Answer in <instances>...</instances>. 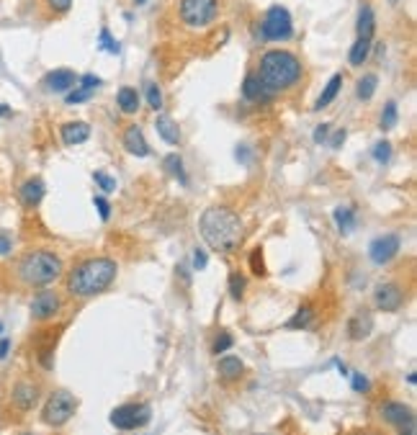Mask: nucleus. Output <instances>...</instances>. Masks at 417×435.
<instances>
[{"label": "nucleus", "mask_w": 417, "mask_h": 435, "mask_svg": "<svg viewBox=\"0 0 417 435\" xmlns=\"http://www.w3.org/2000/svg\"><path fill=\"white\" fill-rule=\"evenodd\" d=\"M250 268H253L255 276H266V263H263V250L260 247H255L250 253Z\"/></svg>", "instance_id": "4c0bfd02"}, {"label": "nucleus", "mask_w": 417, "mask_h": 435, "mask_svg": "<svg viewBox=\"0 0 417 435\" xmlns=\"http://www.w3.org/2000/svg\"><path fill=\"white\" fill-rule=\"evenodd\" d=\"M131 3H134V5H144V3H147V0H131Z\"/></svg>", "instance_id": "8fccbe9b"}, {"label": "nucleus", "mask_w": 417, "mask_h": 435, "mask_svg": "<svg viewBox=\"0 0 417 435\" xmlns=\"http://www.w3.org/2000/svg\"><path fill=\"white\" fill-rule=\"evenodd\" d=\"M396 119H399V106H396V101H386V106L381 108V121H379L381 132H392V129L396 127Z\"/></svg>", "instance_id": "c85d7f7f"}, {"label": "nucleus", "mask_w": 417, "mask_h": 435, "mask_svg": "<svg viewBox=\"0 0 417 435\" xmlns=\"http://www.w3.org/2000/svg\"><path fill=\"white\" fill-rule=\"evenodd\" d=\"M242 294H245V276L242 273H232L229 276V297L235 299V301H240Z\"/></svg>", "instance_id": "72a5a7b5"}, {"label": "nucleus", "mask_w": 417, "mask_h": 435, "mask_svg": "<svg viewBox=\"0 0 417 435\" xmlns=\"http://www.w3.org/2000/svg\"><path fill=\"white\" fill-rule=\"evenodd\" d=\"M206 263H209V255H206V250H203V247H196V250H193V268H196V271H203V268H206Z\"/></svg>", "instance_id": "a19ab883"}, {"label": "nucleus", "mask_w": 417, "mask_h": 435, "mask_svg": "<svg viewBox=\"0 0 417 435\" xmlns=\"http://www.w3.org/2000/svg\"><path fill=\"white\" fill-rule=\"evenodd\" d=\"M371 332H374V319L368 317V314H358V317H353L348 322V335H351V340H364L368 338Z\"/></svg>", "instance_id": "5701e85b"}, {"label": "nucleus", "mask_w": 417, "mask_h": 435, "mask_svg": "<svg viewBox=\"0 0 417 435\" xmlns=\"http://www.w3.org/2000/svg\"><path fill=\"white\" fill-rule=\"evenodd\" d=\"M199 229H201L203 243L219 255L237 250L245 234L240 214L229 206H209L199 219Z\"/></svg>", "instance_id": "f257e3e1"}, {"label": "nucleus", "mask_w": 417, "mask_h": 435, "mask_svg": "<svg viewBox=\"0 0 417 435\" xmlns=\"http://www.w3.org/2000/svg\"><path fill=\"white\" fill-rule=\"evenodd\" d=\"M232 343H235V338H232V332H227V330H219L214 335V345H212V351L219 356V353H225L232 348Z\"/></svg>", "instance_id": "2f4dec72"}, {"label": "nucleus", "mask_w": 417, "mask_h": 435, "mask_svg": "<svg viewBox=\"0 0 417 435\" xmlns=\"http://www.w3.org/2000/svg\"><path fill=\"white\" fill-rule=\"evenodd\" d=\"M16 276L29 288H49L62 276V258L52 250H29L21 255Z\"/></svg>", "instance_id": "20e7f679"}, {"label": "nucleus", "mask_w": 417, "mask_h": 435, "mask_svg": "<svg viewBox=\"0 0 417 435\" xmlns=\"http://www.w3.org/2000/svg\"><path fill=\"white\" fill-rule=\"evenodd\" d=\"M327 134H330V124H320V127L314 129V142H327Z\"/></svg>", "instance_id": "c03bdc74"}, {"label": "nucleus", "mask_w": 417, "mask_h": 435, "mask_svg": "<svg viewBox=\"0 0 417 435\" xmlns=\"http://www.w3.org/2000/svg\"><path fill=\"white\" fill-rule=\"evenodd\" d=\"M162 168H165V173H168L170 178L181 181L183 186L188 183V173H186V168H183V158H181V155H165V160H162Z\"/></svg>", "instance_id": "393cba45"}, {"label": "nucleus", "mask_w": 417, "mask_h": 435, "mask_svg": "<svg viewBox=\"0 0 417 435\" xmlns=\"http://www.w3.org/2000/svg\"><path fill=\"white\" fill-rule=\"evenodd\" d=\"M11 250H13L11 237H3V234H0V255H8Z\"/></svg>", "instance_id": "a18cd8bd"}, {"label": "nucleus", "mask_w": 417, "mask_h": 435, "mask_svg": "<svg viewBox=\"0 0 417 435\" xmlns=\"http://www.w3.org/2000/svg\"><path fill=\"white\" fill-rule=\"evenodd\" d=\"M181 21L191 29H203L216 21L219 16V0H181Z\"/></svg>", "instance_id": "423d86ee"}, {"label": "nucleus", "mask_w": 417, "mask_h": 435, "mask_svg": "<svg viewBox=\"0 0 417 435\" xmlns=\"http://www.w3.org/2000/svg\"><path fill=\"white\" fill-rule=\"evenodd\" d=\"M155 129H157V134H160L168 145H178L181 142V127H178V121L168 114H160V116L155 119Z\"/></svg>", "instance_id": "6ab92c4d"}, {"label": "nucleus", "mask_w": 417, "mask_h": 435, "mask_svg": "<svg viewBox=\"0 0 417 435\" xmlns=\"http://www.w3.org/2000/svg\"><path fill=\"white\" fill-rule=\"evenodd\" d=\"M44 193H47V186H44L42 178H29V181L21 186V191H18V199H21L23 206L34 209V206H39V203H42Z\"/></svg>", "instance_id": "dca6fc26"}, {"label": "nucleus", "mask_w": 417, "mask_h": 435, "mask_svg": "<svg viewBox=\"0 0 417 435\" xmlns=\"http://www.w3.org/2000/svg\"><path fill=\"white\" fill-rule=\"evenodd\" d=\"M332 216H335V224H338V229H340L342 234L353 232V227H355V212L351 209V206H338Z\"/></svg>", "instance_id": "bb28decb"}, {"label": "nucleus", "mask_w": 417, "mask_h": 435, "mask_svg": "<svg viewBox=\"0 0 417 435\" xmlns=\"http://www.w3.org/2000/svg\"><path fill=\"white\" fill-rule=\"evenodd\" d=\"M118 276V266L116 260L111 258H88L83 263H77L70 276H67V291L73 297H96V294H103Z\"/></svg>", "instance_id": "f03ea898"}, {"label": "nucleus", "mask_w": 417, "mask_h": 435, "mask_svg": "<svg viewBox=\"0 0 417 435\" xmlns=\"http://www.w3.org/2000/svg\"><path fill=\"white\" fill-rule=\"evenodd\" d=\"M340 88H342V75L338 73V75H332L330 77V83L325 85V90H322V96L314 101V108L317 111H322V108H327L338 98V93H340Z\"/></svg>", "instance_id": "4be33fe9"}, {"label": "nucleus", "mask_w": 417, "mask_h": 435, "mask_svg": "<svg viewBox=\"0 0 417 435\" xmlns=\"http://www.w3.org/2000/svg\"><path fill=\"white\" fill-rule=\"evenodd\" d=\"M18 435H36V433H18Z\"/></svg>", "instance_id": "3c124183"}, {"label": "nucleus", "mask_w": 417, "mask_h": 435, "mask_svg": "<svg viewBox=\"0 0 417 435\" xmlns=\"http://www.w3.org/2000/svg\"><path fill=\"white\" fill-rule=\"evenodd\" d=\"M355 29H358V39H374L376 13L371 5H364V8L358 11V23H355Z\"/></svg>", "instance_id": "aec40b11"}, {"label": "nucleus", "mask_w": 417, "mask_h": 435, "mask_svg": "<svg viewBox=\"0 0 417 435\" xmlns=\"http://www.w3.org/2000/svg\"><path fill=\"white\" fill-rule=\"evenodd\" d=\"M368 54H371V39H355V44L351 47V54H348V62L353 67H361L368 60Z\"/></svg>", "instance_id": "a878e982"}, {"label": "nucleus", "mask_w": 417, "mask_h": 435, "mask_svg": "<svg viewBox=\"0 0 417 435\" xmlns=\"http://www.w3.org/2000/svg\"><path fill=\"white\" fill-rule=\"evenodd\" d=\"M90 96H93V90H88V88H70L67 96H64V103L67 106H77V103L90 101Z\"/></svg>", "instance_id": "7c9ffc66"}, {"label": "nucleus", "mask_w": 417, "mask_h": 435, "mask_svg": "<svg viewBox=\"0 0 417 435\" xmlns=\"http://www.w3.org/2000/svg\"><path fill=\"white\" fill-rule=\"evenodd\" d=\"M342 142H345V129H340V132H335V139H332L330 145H332V147H340Z\"/></svg>", "instance_id": "09e8293b"}, {"label": "nucleus", "mask_w": 417, "mask_h": 435, "mask_svg": "<svg viewBox=\"0 0 417 435\" xmlns=\"http://www.w3.org/2000/svg\"><path fill=\"white\" fill-rule=\"evenodd\" d=\"M399 247H402L399 234H381V237H376L374 243H371L368 255H371V260H374L376 266H384V263H389L399 253Z\"/></svg>", "instance_id": "9b49d317"}, {"label": "nucleus", "mask_w": 417, "mask_h": 435, "mask_svg": "<svg viewBox=\"0 0 417 435\" xmlns=\"http://www.w3.org/2000/svg\"><path fill=\"white\" fill-rule=\"evenodd\" d=\"M150 417H152V410H150V404H144V402L121 404V407H116L114 412L108 414V420H111V425H114L116 430H137V427H144V425L150 423Z\"/></svg>", "instance_id": "6e6552de"}, {"label": "nucleus", "mask_w": 417, "mask_h": 435, "mask_svg": "<svg viewBox=\"0 0 417 435\" xmlns=\"http://www.w3.org/2000/svg\"><path fill=\"white\" fill-rule=\"evenodd\" d=\"M242 96H245L247 101H253V103H266L273 93L257 80V75H247L245 83H242Z\"/></svg>", "instance_id": "a211bd4d"}, {"label": "nucleus", "mask_w": 417, "mask_h": 435, "mask_svg": "<svg viewBox=\"0 0 417 435\" xmlns=\"http://www.w3.org/2000/svg\"><path fill=\"white\" fill-rule=\"evenodd\" d=\"M379 414H381L384 423L394 425V427H402V425L415 420V410L405 402H384L381 410H379Z\"/></svg>", "instance_id": "ddd939ff"}, {"label": "nucleus", "mask_w": 417, "mask_h": 435, "mask_svg": "<svg viewBox=\"0 0 417 435\" xmlns=\"http://www.w3.org/2000/svg\"><path fill=\"white\" fill-rule=\"evenodd\" d=\"M39 397H42L39 384L31 382V379H21V382H16V386H13L11 402H13V407H16V410L29 412L34 404H39Z\"/></svg>", "instance_id": "9d476101"}, {"label": "nucleus", "mask_w": 417, "mask_h": 435, "mask_svg": "<svg viewBox=\"0 0 417 435\" xmlns=\"http://www.w3.org/2000/svg\"><path fill=\"white\" fill-rule=\"evenodd\" d=\"M77 410V397L67 389H54L42 407V423L49 427H62Z\"/></svg>", "instance_id": "39448f33"}, {"label": "nucleus", "mask_w": 417, "mask_h": 435, "mask_svg": "<svg viewBox=\"0 0 417 435\" xmlns=\"http://www.w3.org/2000/svg\"><path fill=\"white\" fill-rule=\"evenodd\" d=\"M374 301L376 309H381V312H396L405 304V291L396 284H379L374 291Z\"/></svg>", "instance_id": "f8f14e48"}, {"label": "nucleus", "mask_w": 417, "mask_h": 435, "mask_svg": "<svg viewBox=\"0 0 417 435\" xmlns=\"http://www.w3.org/2000/svg\"><path fill=\"white\" fill-rule=\"evenodd\" d=\"M147 103H150L152 111H160L162 108V90L157 88V83H147Z\"/></svg>", "instance_id": "f704fd0d"}, {"label": "nucleus", "mask_w": 417, "mask_h": 435, "mask_svg": "<svg viewBox=\"0 0 417 435\" xmlns=\"http://www.w3.org/2000/svg\"><path fill=\"white\" fill-rule=\"evenodd\" d=\"M312 322H314V309L301 307L299 312L286 322V327L289 330H307V327H312Z\"/></svg>", "instance_id": "c756f323"}, {"label": "nucleus", "mask_w": 417, "mask_h": 435, "mask_svg": "<svg viewBox=\"0 0 417 435\" xmlns=\"http://www.w3.org/2000/svg\"><path fill=\"white\" fill-rule=\"evenodd\" d=\"M216 371H219V376H222L225 382H235V379H240L242 371H245V363L240 361L237 356H227V358H219Z\"/></svg>", "instance_id": "412c9836"}, {"label": "nucleus", "mask_w": 417, "mask_h": 435, "mask_svg": "<svg viewBox=\"0 0 417 435\" xmlns=\"http://www.w3.org/2000/svg\"><path fill=\"white\" fill-rule=\"evenodd\" d=\"M98 47H101V49H108L111 54L121 52V47H118L116 39H111V32H108V29H103V32H101V36H98Z\"/></svg>", "instance_id": "e433bc0d"}, {"label": "nucleus", "mask_w": 417, "mask_h": 435, "mask_svg": "<svg viewBox=\"0 0 417 435\" xmlns=\"http://www.w3.org/2000/svg\"><path fill=\"white\" fill-rule=\"evenodd\" d=\"M60 309H62L60 294H54L49 288H42L31 301V317L39 319V322H47V319H52L54 314H60Z\"/></svg>", "instance_id": "1a4fd4ad"}, {"label": "nucleus", "mask_w": 417, "mask_h": 435, "mask_svg": "<svg viewBox=\"0 0 417 435\" xmlns=\"http://www.w3.org/2000/svg\"><path fill=\"white\" fill-rule=\"evenodd\" d=\"M47 5H49L54 13H67L73 8V0H47Z\"/></svg>", "instance_id": "79ce46f5"}, {"label": "nucleus", "mask_w": 417, "mask_h": 435, "mask_svg": "<svg viewBox=\"0 0 417 435\" xmlns=\"http://www.w3.org/2000/svg\"><path fill=\"white\" fill-rule=\"evenodd\" d=\"M93 206L98 209L101 222H108V219H111V203L106 201V196H96V199H93Z\"/></svg>", "instance_id": "58836bf2"}, {"label": "nucleus", "mask_w": 417, "mask_h": 435, "mask_svg": "<svg viewBox=\"0 0 417 435\" xmlns=\"http://www.w3.org/2000/svg\"><path fill=\"white\" fill-rule=\"evenodd\" d=\"M260 36L266 42H283L294 36V23H291V13L283 5H270L260 26Z\"/></svg>", "instance_id": "0eeeda50"}, {"label": "nucleus", "mask_w": 417, "mask_h": 435, "mask_svg": "<svg viewBox=\"0 0 417 435\" xmlns=\"http://www.w3.org/2000/svg\"><path fill=\"white\" fill-rule=\"evenodd\" d=\"M77 80H80V88H88V90H96L98 85H101V77H98V75H93V73L80 75Z\"/></svg>", "instance_id": "ea45409f"}, {"label": "nucleus", "mask_w": 417, "mask_h": 435, "mask_svg": "<svg viewBox=\"0 0 417 435\" xmlns=\"http://www.w3.org/2000/svg\"><path fill=\"white\" fill-rule=\"evenodd\" d=\"M60 137H62L64 145L70 147H77V145H86L88 137H90V124L86 121H67L60 129Z\"/></svg>", "instance_id": "2eb2a0df"}, {"label": "nucleus", "mask_w": 417, "mask_h": 435, "mask_svg": "<svg viewBox=\"0 0 417 435\" xmlns=\"http://www.w3.org/2000/svg\"><path fill=\"white\" fill-rule=\"evenodd\" d=\"M121 142H124V149H127L129 155H134V158H147V155H150V145H147V139H144V132H142L137 124L124 129Z\"/></svg>", "instance_id": "4468645a"}, {"label": "nucleus", "mask_w": 417, "mask_h": 435, "mask_svg": "<svg viewBox=\"0 0 417 435\" xmlns=\"http://www.w3.org/2000/svg\"><path fill=\"white\" fill-rule=\"evenodd\" d=\"M376 88H379V77L376 75H364L358 80V85H355V96H358V101H371Z\"/></svg>", "instance_id": "cd10ccee"}, {"label": "nucleus", "mask_w": 417, "mask_h": 435, "mask_svg": "<svg viewBox=\"0 0 417 435\" xmlns=\"http://www.w3.org/2000/svg\"><path fill=\"white\" fill-rule=\"evenodd\" d=\"M8 351H11V340L8 338H0V361L8 356Z\"/></svg>", "instance_id": "49530a36"}, {"label": "nucleus", "mask_w": 417, "mask_h": 435, "mask_svg": "<svg viewBox=\"0 0 417 435\" xmlns=\"http://www.w3.org/2000/svg\"><path fill=\"white\" fill-rule=\"evenodd\" d=\"M0 332H3V325H0Z\"/></svg>", "instance_id": "603ef678"}, {"label": "nucleus", "mask_w": 417, "mask_h": 435, "mask_svg": "<svg viewBox=\"0 0 417 435\" xmlns=\"http://www.w3.org/2000/svg\"><path fill=\"white\" fill-rule=\"evenodd\" d=\"M415 433H417L415 420H412V423H407V425H402V427H399V435H415Z\"/></svg>", "instance_id": "de8ad7c7"}, {"label": "nucleus", "mask_w": 417, "mask_h": 435, "mask_svg": "<svg viewBox=\"0 0 417 435\" xmlns=\"http://www.w3.org/2000/svg\"><path fill=\"white\" fill-rule=\"evenodd\" d=\"M75 83H77V75L73 73V70H67V67L52 70V73L47 75V80H44V85H47L52 93H67Z\"/></svg>", "instance_id": "f3484780"}, {"label": "nucleus", "mask_w": 417, "mask_h": 435, "mask_svg": "<svg viewBox=\"0 0 417 435\" xmlns=\"http://www.w3.org/2000/svg\"><path fill=\"white\" fill-rule=\"evenodd\" d=\"M257 80L266 85L270 93L289 90L301 80V62L296 60V54L286 52V49H270L260 57Z\"/></svg>", "instance_id": "7ed1b4c3"}, {"label": "nucleus", "mask_w": 417, "mask_h": 435, "mask_svg": "<svg viewBox=\"0 0 417 435\" xmlns=\"http://www.w3.org/2000/svg\"><path fill=\"white\" fill-rule=\"evenodd\" d=\"M93 181H96L98 186H101V188H103V193H111V191H116V181H114V178H111V175H108L106 170H96V173H93Z\"/></svg>", "instance_id": "c9c22d12"}, {"label": "nucleus", "mask_w": 417, "mask_h": 435, "mask_svg": "<svg viewBox=\"0 0 417 435\" xmlns=\"http://www.w3.org/2000/svg\"><path fill=\"white\" fill-rule=\"evenodd\" d=\"M353 389H355V392H368V389H371V384H368V379H366V376H361V373H353Z\"/></svg>", "instance_id": "37998d69"}, {"label": "nucleus", "mask_w": 417, "mask_h": 435, "mask_svg": "<svg viewBox=\"0 0 417 435\" xmlns=\"http://www.w3.org/2000/svg\"><path fill=\"white\" fill-rule=\"evenodd\" d=\"M116 103H118V108H121L124 114H137V111H139V93H137V88H129V85L118 88Z\"/></svg>", "instance_id": "b1692460"}, {"label": "nucleus", "mask_w": 417, "mask_h": 435, "mask_svg": "<svg viewBox=\"0 0 417 435\" xmlns=\"http://www.w3.org/2000/svg\"><path fill=\"white\" fill-rule=\"evenodd\" d=\"M371 155H374L376 162H389V158H392V142L389 139H379L374 145V149H371Z\"/></svg>", "instance_id": "473e14b6"}]
</instances>
